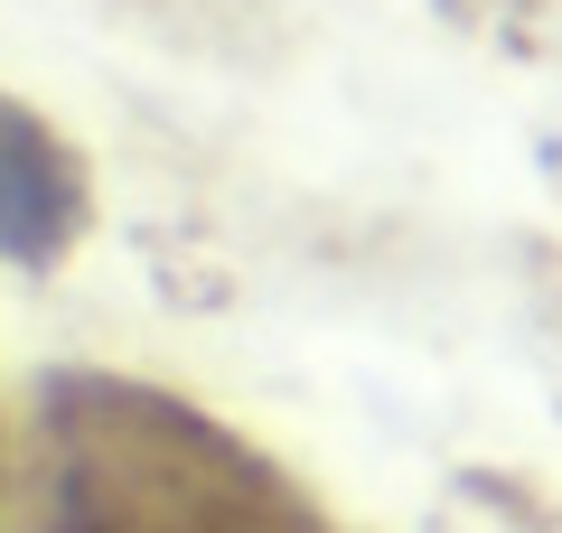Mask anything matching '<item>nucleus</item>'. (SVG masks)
<instances>
[{"mask_svg": "<svg viewBox=\"0 0 562 533\" xmlns=\"http://www.w3.org/2000/svg\"><path fill=\"white\" fill-rule=\"evenodd\" d=\"M76 235H85V169H76V150H66L38 113H20V103L0 94V262L47 272Z\"/></svg>", "mask_w": 562, "mask_h": 533, "instance_id": "nucleus-1", "label": "nucleus"}]
</instances>
